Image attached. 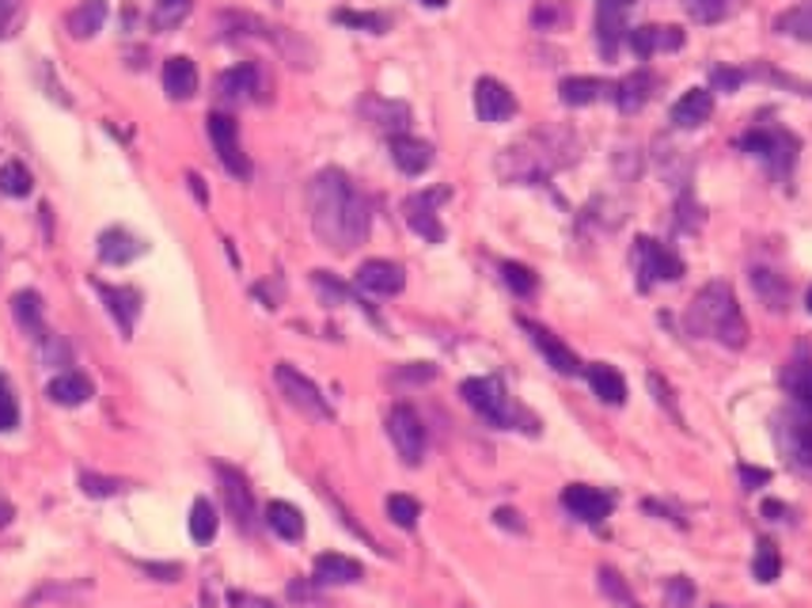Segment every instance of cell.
Instances as JSON below:
<instances>
[{
  "instance_id": "6da1fadb",
  "label": "cell",
  "mask_w": 812,
  "mask_h": 608,
  "mask_svg": "<svg viewBox=\"0 0 812 608\" xmlns=\"http://www.w3.org/2000/svg\"><path fill=\"white\" fill-rule=\"evenodd\" d=\"M308 213L312 233L323 248L346 255L369 240L372 210L369 199L353 187V179L342 168H323L308 183Z\"/></svg>"
},
{
  "instance_id": "7a4b0ae2",
  "label": "cell",
  "mask_w": 812,
  "mask_h": 608,
  "mask_svg": "<svg viewBox=\"0 0 812 608\" xmlns=\"http://www.w3.org/2000/svg\"><path fill=\"white\" fill-rule=\"evenodd\" d=\"M577 160V137L574 130H535L525 134L520 142L505 145L497 153V176L501 183H546L554 171L569 168Z\"/></svg>"
},
{
  "instance_id": "3957f363",
  "label": "cell",
  "mask_w": 812,
  "mask_h": 608,
  "mask_svg": "<svg viewBox=\"0 0 812 608\" xmlns=\"http://www.w3.org/2000/svg\"><path fill=\"white\" fill-rule=\"evenodd\" d=\"M687 331L702 335V339H714L729 350H741L748 342V319H744L736 293L729 282H707L695 293L691 308L684 316Z\"/></svg>"
},
{
  "instance_id": "277c9868",
  "label": "cell",
  "mask_w": 812,
  "mask_h": 608,
  "mask_svg": "<svg viewBox=\"0 0 812 608\" xmlns=\"http://www.w3.org/2000/svg\"><path fill=\"white\" fill-rule=\"evenodd\" d=\"M460 396L467 399V407L475 410V415H483L486 423L497 426V430L540 434V423L509 396V389H505L497 376H471V381L460 384Z\"/></svg>"
},
{
  "instance_id": "5b68a950",
  "label": "cell",
  "mask_w": 812,
  "mask_h": 608,
  "mask_svg": "<svg viewBox=\"0 0 812 608\" xmlns=\"http://www.w3.org/2000/svg\"><path fill=\"white\" fill-rule=\"evenodd\" d=\"M741 149L752 153L756 160H764L767 171L778 179V183H790L793 164H798V153H801V142L786 126H756L741 137Z\"/></svg>"
},
{
  "instance_id": "8992f818",
  "label": "cell",
  "mask_w": 812,
  "mask_h": 608,
  "mask_svg": "<svg viewBox=\"0 0 812 608\" xmlns=\"http://www.w3.org/2000/svg\"><path fill=\"white\" fill-rule=\"evenodd\" d=\"M273 381H278L281 396L289 399V407H296L301 415L316 418V423H330V418H335V407L327 404V396L319 392V384L312 381V376H304L296 365L278 361V365H273Z\"/></svg>"
},
{
  "instance_id": "52a82bcc",
  "label": "cell",
  "mask_w": 812,
  "mask_h": 608,
  "mask_svg": "<svg viewBox=\"0 0 812 608\" xmlns=\"http://www.w3.org/2000/svg\"><path fill=\"white\" fill-rule=\"evenodd\" d=\"M634 270L642 274L638 278V285L650 290L653 282H679V278H684V259H679L668 244L650 240V236H638L634 240Z\"/></svg>"
},
{
  "instance_id": "ba28073f",
  "label": "cell",
  "mask_w": 812,
  "mask_h": 608,
  "mask_svg": "<svg viewBox=\"0 0 812 608\" xmlns=\"http://www.w3.org/2000/svg\"><path fill=\"white\" fill-rule=\"evenodd\" d=\"M387 438H392L395 453L403 457V464H421L426 457V426H421V415L410 404H395L392 415H387Z\"/></svg>"
},
{
  "instance_id": "9c48e42d",
  "label": "cell",
  "mask_w": 812,
  "mask_h": 608,
  "mask_svg": "<svg viewBox=\"0 0 812 608\" xmlns=\"http://www.w3.org/2000/svg\"><path fill=\"white\" fill-rule=\"evenodd\" d=\"M205 130H210V142H213V149H217L221 164H225V168H228V176H236V179H251V160H247L244 145H239L236 119H232V114L213 111L210 119H205Z\"/></svg>"
},
{
  "instance_id": "30bf717a",
  "label": "cell",
  "mask_w": 812,
  "mask_h": 608,
  "mask_svg": "<svg viewBox=\"0 0 812 608\" xmlns=\"http://www.w3.org/2000/svg\"><path fill=\"white\" fill-rule=\"evenodd\" d=\"M452 191L449 187H433V191H418L410 194V199L403 202V213H406V225L414 228V233L421 236V240L429 244H444V225L441 217H437V205L449 202Z\"/></svg>"
},
{
  "instance_id": "8fae6325",
  "label": "cell",
  "mask_w": 812,
  "mask_h": 608,
  "mask_svg": "<svg viewBox=\"0 0 812 608\" xmlns=\"http://www.w3.org/2000/svg\"><path fill=\"white\" fill-rule=\"evenodd\" d=\"M634 12V0H596V43L608 61H616L619 46L627 43V15Z\"/></svg>"
},
{
  "instance_id": "7c38bea8",
  "label": "cell",
  "mask_w": 812,
  "mask_h": 608,
  "mask_svg": "<svg viewBox=\"0 0 812 608\" xmlns=\"http://www.w3.org/2000/svg\"><path fill=\"white\" fill-rule=\"evenodd\" d=\"M562 506H566L577 521L600 525V521H608V517H611L616 498H611L608 491H600V487H588V483H569V487L562 491Z\"/></svg>"
},
{
  "instance_id": "4fadbf2b",
  "label": "cell",
  "mask_w": 812,
  "mask_h": 608,
  "mask_svg": "<svg viewBox=\"0 0 812 608\" xmlns=\"http://www.w3.org/2000/svg\"><path fill=\"white\" fill-rule=\"evenodd\" d=\"M262 95V72L255 61H244V65H232L217 77V100L221 103H255Z\"/></svg>"
},
{
  "instance_id": "5bb4252c",
  "label": "cell",
  "mask_w": 812,
  "mask_h": 608,
  "mask_svg": "<svg viewBox=\"0 0 812 608\" xmlns=\"http://www.w3.org/2000/svg\"><path fill=\"white\" fill-rule=\"evenodd\" d=\"M217 480H221V495H225L228 514L236 517L239 529L251 532L255 529V495H251V487H247L244 472H236V468H228V464H217Z\"/></svg>"
},
{
  "instance_id": "9a60e30c",
  "label": "cell",
  "mask_w": 812,
  "mask_h": 608,
  "mask_svg": "<svg viewBox=\"0 0 812 608\" xmlns=\"http://www.w3.org/2000/svg\"><path fill=\"white\" fill-rule=\"evenodd\" d=\"M775 438L782 446V453L793 460L798 468H812V423L801 415H778L775 423Z\"/></svg>"
},
{
  "instance_id": "2e32d148",
  "label": "cell",
  "mask_w": 812,
  "mask_h": 608,
  "mask_svg": "<svg viewBox=\"0 0 812 608\" xmlns=\"http://www.w3.org/2000/svg\"><path fill=\"white\" fill-rule=\"evenodd\" d=\"M520 327H525V331H528V339H532L535 347H540V354L546 358V365H551L554 373H566V376L585 373L582 358H577L574 350H569L566 342H562L554 331H546L543 324H532V319H520Z\"/></svg>"
},
{
  "instance_id": "e0dca14e",
  "label": "cell",
  "mask_w": 812,
  "mask_h": 608,
  "mask_svg": "<svg viewBox=\"0 0 812 608\" xmlns=\"http://www.w3.org/2000/svg\"><path fill=\"white\" fill-rule=\"evenodd\" d=\"M475 114L483 122H490V126H497V122H509L512 114H517V95H512L501 80L483 77L475 85Z\"/></svg>"
},
{
  "instance_id": "ac0fdd59",
  "label": "cell",
  "mask_w": 812,
  "mask_h": 608,
  "mask_svg": "<svg viewBox=\"0 0 812 608\" xmlns=\"http://www.w3.org/2000/svg\"><path fill=\"white\" fill-rule=\"evenodd\" d=\"M627 46L638 57H653V54H676L684 46V31L673 27V23H645V27L627 31Z\"/></svg>"
},
{
  "instance_id": "d6986e66",
  "label": "cell",
  "mask_w": 812,
  "mask_h": 608,
  "mask_svg": "<svg viewBox=\"0 0 812 608\" xmlns=\"http://www.w3.org/2000/svg\"><path fill=\"white\" fill-rule=\"evenodd\" d=\"M353 282H358V290H364V293L395 297V293H403L406 274H403L399 262H392V259H369L358 267V278H353Z\"/></svg>"
},
{
  "instance_id": "ffe728a7",
  "label": "cell",
  "mask_w": 812,
  "mask_h": 608,
  "mask_svg": "<svg viewBox=\"0 0 812 608\" xmlns=\"http://www.w3.org/2000/svg\"><path fill=\"white\" fill-rule=\"evenodd\" d=\"M782 389L805 415H812V347L793 350V358L782 369Z\"/></svg>"
},
{
  "instance_id": "44dd1931",
  "label": "cell",
  "mask_w": 812,
  "mask_h": 608,
  "mask_svg": "<svg viewBox=\"0 0 812 608\" xmlns=\"http://www.w3.org/2000/svg\"><path fill=\"white\" fill-rule=\"evenodd\" d=\"M148 251V244L134 236L129 228H103L99 233V259L106 262V267H129L134 259Z\"/></svg>"
},
{
  "instance_id": "7402d4cb",
  "label": "cell",
  "mask_w": 812,
  "mask_h": 608,
  "mask_svg": "<svg viewBox=\"0 0 812 608\" xmlns=\"http://www.w3.org/2000/svg\"><path fill=\"white\" fill-rule=\"evenodd\" d=\"M361 578H364V566L342 552H323L316 555V566H312V582L316 586H353Z\"/></svg>"
},
{
  "instance_id": "603a6c76",
  "label": "cell",
  "mask_w": 812,
  "mask_h": 608,
  "mask_svg": "<svg viewBox=\"0 0 812 608\" xmlns=\"http://www.w3.org/2000/svg\"><path fill=\"white\" fill-rule=\"evenodd\" d=\"M95 293L103 297L106 312L114 316V324L122 327V339H134V324L140 316V297L137 290H119V285H106V282H91Z\"/></svg>"
},
{
  "instance_id": "cb8c5ba5",
  "label": "cell",
  "mask_w": 812,
  "mask_h": 608,
  "mask_svg": "<svg viewBox=\"0 0 812 608\" xmlns=\"http://www.w3.org/2000/svg\"><path fill=\"white\" fill-rule=\"evenodd\" d=\"M585 381H588V389H593V396L600 399V404H608V407H623L627 404L623 373H619L616 365H608V361H593V365H585Z\"/></svg>"
},
{
  "instance_id": "d4e9b609",
  "label": "cell",
  "mask_w": 812,
  "mask_h": 608,
  "mask_svg": "<svg viewBox=\"0 0 812 608\" xmlns=\"http://www.w3.org/2000/svg\"><path fill=\"white\" fill-rule=\"evenodd\" d=\"M714 114V92L710 88H691L673 103V126L676 130H699Z\"/></svg>"
},
{
  "instance_id": "484cf974",
  "label": "cell",
  "mask_w": 812,
  "mask_h": 608,
  "mask_svg": "<svg viewBox=\"0 0 812 608\" xmlns=\"http://www.w3.org/2000/svg\"><path fill=\"white\" fill-rule=\"evenodd\" d=\"M392 160L403 176H421V171L433 168V145L421 142V137H410V134H395L392 137Z\"/></svg>"
},
{
  "instance_id": "4316f807",
  "label": "cell",
  "mask_w": 812,
  "mask_h": 608,
  "mask_svg": "<svg viewBox=\"0 0 812 608\" xmlns=\"http://www.w3.org/2000/svg\"><path fill=\"white\" fill-rule=\"evenodd\" d=\"M653 88H657V77H653L650 69H634L631 77L619 80V85H616V95H611V100H616V106H619L623 114H638L645 103H650Z\"/></svg>"
},
{
  "instance_id": "83f0119b",
  "label": "cell",
  "mask_w": 812,
  "mask_h": 608,
  "mask_svg": "<svg viewBox=\"0 0 812 608\" xmlns=\"http://www.w3.org/2000/svg\"><path fill=\"white\" fill-rule=\"evenodd\" d=\"M361 114L372 122L376 130H384V134H406V126H410V106L406 103H395V100H376V95H369V100L361 103Z\"/></svg>"
},
{
  "instance_id": "f1b7e54d",
  "label": "cell",
  "mask_w": 812,
  "mask_h": 608,
  "mask_svg": "<svg viewBox=\"0 0 812 608\" xmlns=\"http://www.w3.org/2000/svg\"><path fill=\"white\" fill-rule=\"evenodd\" d=\"M616 95V85L600 77H566L559 85V100L566 106H588V103H600Z\"/></svg>"
},
{
  "instance_id": "f546056e",
  "label": "cell",
  "mask_w": 812,
  "mask_h": 608,
  "mask_svg": "<svg viewBox=\"0 0 812 608\" xmlns=\"http://www.w3.org/2000/svg\"><path fill=\"white\" fill-rule=\"evenodd\" d=\"M163 92L171 100H190L198 92V65L187 54H176L163 61Z\"/></svg>"
},
{
  "instance_id": "4dcf8cb0",
  "label": "cell",
  "mask_w": 812,
  "mask_h": 608,
  "mask_svg": "<svg viewBox=\"0 0 812 608\" xmlns=\"http://www.w3.org/2000/svg\"><path fill=\"white\" fill-rule=\"evenodd\" d=\"M106 0H84V4H77L72 8L69 15H65V31H69L72 38H95L99 31H103V23H106Z\"/></svg>"
},
{
  "instance_id": "1f68e13d",
  "label": "cell",
  "mask_w": 812,
  "mask_h": 608,
  "mask_svg": "<svg viewBox=\"0 0 812 608\" xmlns=\"http://www.w3.org/2000/svg\"><path fill=\"white\" fill-rule=\"evenodd\" d=\"M12 316H15V324L23 327V331L31 335L35 342H43L46 339V312H43V297L38 293H31V290H23V293H15L12 297Z\"/></svg>"
},
{
  "instance_id": "d6a6232c",
  "label": "cell",
  "mask_w": 812,
  "mask_h": 608,
  "mask_svg": "<svg viewBox=\"0 0 812 608\" xmlns=\"http://www.w3.org/2000/svg\"><path fill=\"white\" fill-rule=\"evenodd\" d=\"M752 290H756V297L764 301L770 312H786V308H790V282H786L778 270L756 267V270H752Z\"/></svg>"
},
{
  "instance_id": "836d02e7",
  "label": "cell",
  "mask_w": 812,
  "mask_h": 608,
  "mask_svg": "<svg viewBox=\"0 0 812 608\" xmlns=\"http://www.w3.org/2000/svg\"><path fill=\"white\" fill-rule=\"evenodd\" d=\"M46 396L54 399L57 407H80L91 399V381L84 373H72V369H65L61 376H54L46 389Z\"/></svg>"
},
{
  "instance_id": "e575fe53",
  "label": "cell",
  "mask_w": 812,
  "mask_h": 608,
  "mask_svg": "<svg viewBox=\"0 0 812 608\" xmlns=\"http://www.w3.org/2000/svg\"><path fill=\"white\" fill-rule=\"evenodd\" d=\"M267 525L281 540H304V514L293 503H270Z\"/></svg>"
},
{
  "instance_id": "d590c367",
  "label": "cell",
  "mask_w": 812,
  "mask_h": 608,
  "mask_svg": "<svg viewBox=\"0 0 812 608\" xmlns=\"http://www.w3.org/2000/svg\"><path fill=\"white\" fill-rule=\"evenodd\" d=\"M775 31L786 38H798V43H812V0L786 8V12L775 20Z\"/></svg>"
},
{
  "instance_id": "8d00e7d4",
  "label": "cell",
  "mask_w": 812,
  "mask_h": 608,
  "mask_svg": "<svg viewBox=\"0 0 812 608\" xmlns=\"http://www.w3.org/2000/svg\"><path fill=\"white\" fill-rule=\"evenodd\" d=\"M190 8H194V0H156L153 15H148V23H153V31H163V35H171V31L187 23Z\"/></svg>"
},
{
  "instance_id": "74e56055",
  "label": "cell",
  "mask_w": 812,
  "mask_h": 608,
  "mask_svg": "<svg viewBox=\"0 0 812 608\" xmlns=\"http://www.w3.org/2000/svg\"><path fill=\"white\" fill-rule=\"evenodd\" d=\"M217 529H221L217 509H213L210 498H198V503L190 506V537H194V544H213Z\"/></svg>"
},
{
  "instance_id": "f35d334b",
  "label": "cell",
  "mask_w": 812,
  "mask_h": 608,
  "mask_svg": "<svg viewBox=\"0 0 812 608\" xmlns=\"http://www.w3.org/2000/svg\"><path fill=\"white\" fill-rule=\"evenodd\" d=\"M653 153H657V164H661V171H665V179L673 187H684L687 183V176H691V164H687V156H679V149L673 142H665L661 137L657 145H653Z\"/></svg>"
},
{
  "instance_id": "ab89813d",
  "label": "cell",
  "mask_w": 812,
  "mask_h": 608,
  "mask_svg": "<svg viewBox=\"0 0 812 608\" xmlns=\"http://www.w3.org/2000/svg\"><path fill=\"white\" fill-rule=\"evenodd\" d=\"M695 23H722L741 8V0H679Z\"/></svg>"
},
{
  "instance_id": "60d3db41",
  "label": "cell",
  "mask_w": 812,
  "mask_h": 608,
  "mask_svg": "<svg viewBox=\"0 0 812 608\" xmlns=\"http://www.w3.org/2000/svg\"><path fill=\"white\" fill-rule=\"evenodd\" d=\"M31 191H35V179H31V171L23 168L20 160L0 164V194H8V199H27Z\"/></svg>"
},
{
  "instance_id": "b9f144b4",
  "label": "cell",
  "mask_w": 812,
  "mask_h": 608,
  "mask_svg": "<svg viewBox=\"0 0 812 608\" xmlns=\"http://www.w3.org/2000/svg\"><path fill=\"white\" fill-rule=\"evenodd\" d=\"M596 578H600L604 597H611L619 608H642V601L631 594V586H627V578L616 571V566H600V571H596Z\"/></svg>"
},
{
  "instance_id": "7bdbcfd3",
  "label": "cell",
  "mask_w": 812,
  "mask_h": 608,
  "mask_svg": "<svg viewBox=\"0 0 812 608\" xmlns=\"http://www.w3.org/2000/svg\"><path fill=\"white\" fill-rule=\"evenodd\" d=\"M752 574H756V582H764V586H770V582L782 574V555H778V548L770 544V540H759L756 544V559H752Z\"/></svg>"
},
{
  "instance_id": "ee69618b",
  "label": "cell",
  "mask_w": 812,
  "mask_h": 608,
  "mask_svg": "<svg viewBox=\"0 0 812 608\" xmlns=\"http://www.w3.org/2000/svg\"><path fill=\"white\" fill-rule=\"evenodd\" d=\"M335 23H342V27H353V31H369V35H384L387 31V15L380 12H350V8H338L335 12Z\"/></svg>"
},
{
  "instance_id": "f6af8a7d",
  "label": "cell",
  "mask_w": 812,
  "mask_h": 608,
  "mask_svg": "<svg viewBox=\"0 0 812 608\" xmlns=\"http://www.w3.org/2000/svg\"><path fill=\"white\" fill-rule=\"evenodd\" d=\"M501 278L517 297H532L535 285H540V278H535L525 262H501Z\"/></svg>"
},
{
  "instance_id": "bcb514c9",
  "label": "cell",
  "mask_w": 812,
  "mask_h": 608,
  "mask_svg": "<svg viewBox=\"0 0 812 608\" xmlns=\"http://www.w3.org/2000/svg\"><path fill=\"white\" fill-rule=\"evenodd\" d=\"M387 517H392L399 529H414L418 525V517H421V506H418V498H410V495H392L387 498Z\"/></svg>"
},
{
  "instance_id": "7dc6e473",
  "label": "cell",
  "mask_w": 812,
  "mask_h": 608,
  "mask_svg": "<svg viewBox=\"0 0 812 608\" xmlns=\"http://www.w3.org/2000/svg\"><path fill=\"white\" fill-rule=\"evenodd\" d=\"M80 491H84L88 498H114V495H122V480L95 475V472H80Z\"/></svg>"
},
{
  "instance_id": "c3c4849f",
  "label": "cell",
  "mask_w": 812,
  "mask_h": 608,
  "mask_svg": "<svg viewBox=\"0 0 812 608\" xmlns=\"http://www.w3.org/2000/svg\"><path fill=\"white\" fill-rule=\"evenodd\" d=\"M312 285H316V293L327 304H342V301H350V290H346L342 282H338L330 270H312Z\"/></svg>"
},
{
  "instance_id": "681fc988",
  "label": "cell",
  "mask_w": 812,
  "mask_h": 608,
  "mask_svg": "<svg viewBox=\"0 0 812 608\" xmlns=\"http://www.w3.org/2000/svg\"><path fill=\"white\" fill-rule=\"evenodd\" d=\"M695 601V582L684 578V574H676V578L665 582V605L668 608H691Z\"/></svg>"
},
{
  "instance_id": "f907efd6",
  "label": "cell",
  "mask_w": 812,
  "mask_h": 608,
  "mask_svg": "<svg viewBox=\"0 0 812 608\" xmlns=\"http://www.w3.org/2000/svg\"><path fill=\"white\" fill-rule=\"evenodd\" d=\"M15 423H20V404H15V392L8 389V381L0 376V434L15 430Z\"/></svg>"
},
{
  "instance_id": "816d5d0a",
  "label": "cell",
  "mask_w": 812,
  "mask_h": 608,
  "mask_svg": "<svg viewBox=\"0 0 812 608\" xmlns=\"http://www.w3.org/2000/svg\"><path fill=\"white\" fill-rule=\"evenodd\" d=\"M650 392H653V399H661V404H665V410H668V415H673L676 423H679V407H676V399H673V389H668V381H665V376H661V373H650Z\"/></svg>"
},
{
  "instance_id": "f5cc1de1",
  "label": "cell",
  "mask_w": 812,
  "mask_h": 608,
  "mask_svg": "<svg viewBox=\"0 0 812 608\" xmlns=\"http://www.w3.org/2000/svg\"><path fill=\"white\" fill-rule=\"evenodd\" d=\"M710 80H714L718 92H736V88H741L744 80H748V72H741V69H722V65H718V69L710 72Z\"/></svg>"
},
{
  "instance_id": "db71d44e",
  "label": "cell",
  "mask_w": 812,
  "mask_h": 608,
  "mask_svg": "<svg viewBox=\"0 0 812 608\" xmlns=\"http://www.w3.org/2000/svg\"><path fill=\"white\" fill-rule=\"evenodd\" d=\"M741 483H744L748 491H756V487H764V483H770V472H764V468L741 464Z\"/></svg>"
},
{
  "instance_id": "11a10c76",
  "label": "cell",
  "mask_w": 812,
  "mask_h": 608,
  "mask_svg": "<svg viewBox=\"0 0 812 608\" xmlns=\"http://www.w3.org/2000/svg\"><path fill=\"white\" fill-rule=\"evenodd\" d=\"M494 521L497 525H501V529H512V532H525V521H520V514H517V509H497V514H494Z\"/></svg>"
},
{
  "instance_id": "9f6ffc18",
  "label": "cell",
  "mask_w": 812,
  "mask_h": 608,
  "mask_svg": "<svg viewBox=\"0 0 812 608\" xmlns=\"http://www.w3.org/2000/svg\"><path fill=\"white\" fill-rule=\"evenodd\" d=\"M15 12H20V4H15V0H0V38H4L8 31H12Z\"/></svg>"
},
{
  "instance_id": "6f0895ef",
  "label": "cell",
  "mask_w": 812,
  "mask_h": 608,
  "mask_svg": "<svg viewBox=\"0 0 812 608\" xmlns=\"http://www.w3.org/2000/svg\"><path fill=\"white\" fill-rule=\"evenodd\" d=\"M187 183H190V191H194V199L198 202H210V194H205V183H202V176H198V171H190V176H187Z\"/></svg>"
},
{
  "instance_id": "680465c9",
  "label": "cell",
  "mask_w": 812,
  "mask_h": 608,
  "mask_svg": "<svg viewBox=\"0 0 812 608\" xmlns=\"http://www.w3.org/2000/svg\"><path fill=\"white\" fill-rule=\"evenodd\" d=\"M764 514L770 517V521H782V517L790 514V509H786L782 503H775V498H770V503H764Z\"/></svg>"
},
{
  "instance_id": "91938a15",
  "label": "cell",
  "mask_w": 812,
  "mask_h": 608,
  "mask_svg": "<svg viewBox=\"0 0 812 608\" xmlns=\"http://www.w3.org/2000/svg\"><path fill=\"white\" fill-rule=\"evenodd\" d=\"M627 160H631V179H638V153H634V145H631V156H627ZM616 168H619V176H627V164H616Z\"/></svg>"
},
{
  "instance_id": "94428289",
  "label": "cell",
  "mask_w": 812,
  "mask_h": 608,
  "mask_svg": "<svg viewBox=\"0 0 812 608\" xmlns=\"http://www.w3.org/2000/svg\"><path fill=\"white\" fill-rule=\"evenodd\" d=\"M421 4H426V8H444L449 0H421Z\"/></svg>"
},
{
  "instance_id": "6125c7cd",
  "label": "cell",
  "mask_w": 812,
  "mask_h": 608,
  "mask_svg": "<svg viewBox=\"0 0 812 608\" xmlns=\"http://www.w3.org/2000/svg\"><path fill=\"white\" fill-rule=\"evenodd\" d=\"M805 304H809V312H812V290H809V297H805Z\"/></svg>"
},
{
  "instance_id": "be15d7a7",
  "label": "cell",
  "mask_w": 812,
  "mask_h": 608,
  "mask_svg": "<svg viewBox=\"0 0 812 608\" xmlns=\"http://www.w3.org/2000/svg\"><path fill=\"white\" fill-rule=\"evenodd\" d=\"M714 608H722V605H714Z\"/></svg>"
}]
</instances>
